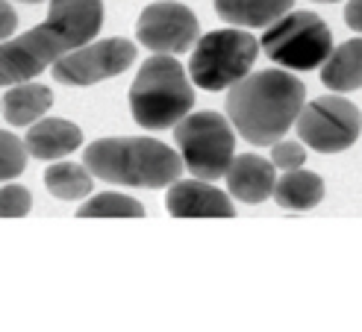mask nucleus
<instances>
[{
	"mask_svg": "<svg viewBox=\"0 0 362 332\" xmlns=\"http://www.w3.org/2000/svg\"><path fill=\"white\" fill-rule=\"evenodd\" d=\"M345 24L356 32H362V0H348L345 6Z\"/></svg>",
	"mask_w": 362,
	"mask_h": 332,
	"instance_id": "24",
	"label": "nucleus"
},
{
	"mask_svg": "<svg viewBox=\"0 0 362 332\" xmlns=\"http://www.w3.org/2000/svg\"><path fill=\"white\" fill-rule=\"evenodd\" d=\"M27 171V144L0 130V182H9V179H18Z\"/></svg>",
	"mask_w": 362,
	"mask_h": 332,
	"instance_id": "20",
	"label": "nucleus"
},
{
	"mask_svg": "<svg viewBox=\"0 0 362 332\" xmlns=\"http://www.w3.org/2000/svg\"><path fill=\"white\" fill-rule=\"evenodd\" d=\"M259 47L280 68L315 71L333 50V32L315 12H286L265 27Z\"/></svg>",
	"mask_w": 362,
	"mask_h": 332,
	"instance_id": "6",
	"label": "nucleus"
},
{
	"mask_svg": "<svg viewBox=\"0 0 362 332\" xmlns=\"http://www.w3.org/2000/svg\"><path fill=\"white\" fill-rule=\"evenodd\" d=\"M194 106L192 77L168 53H153L141 62L130 85V112L144 130H168L183 121Z\"/></svg>",
	"mask_w": 362,
	"mask_h": 332,
	"instance_id": "4",
	"label": "nucleus"
},
{
	"mask_svg": "<svg viewBox=\"0 0 362 332\" xmlns=\"http://www.w3.org/2000/svg\"><path fill=\"white\" fill-rule=\"evenodd\" d=\"M295 126L306 147L318 153H341L356 144L362 133V115L348 97L324 95L303 103Z\"/></svg>",
	"mask_w": 362,
	"mask_h": 332,
	"instance_id": "8",
	"label": "nucleus"
},
{
	"mask_svg": "<svg viewBox=\"0 0 362 332\" xmlns=\"http://www.w3.org/2000/svg\"><path fill=\"white\" fill-rule=\"evenodd\" d=\"M306 85L288 71H253L230 85L224 100L227 121L247 144L271 147L288 133L303 109Z\"/></svg>",
	"mask_w": 362,
	"mask_h": 332,
	"instance_id": "2",
	"label": "nucleus"
},
{
	"mask_svg": "<svg viewBox=\"0 0 362 332\" xmlns=\"http://www.w3.org/2000/svg\"><path fill=\"white\" fill-rule=\"evenodd\" d=\"M136 62V45L127 39H103L88 42L77 50L65 53L50 65L53 80L62 85H95L110 77H118Z\"/></svg>",
	"mask_w": 362,
	"mask_h": 332,
	"instance_id": "9",
	"label": "nucleus"
},
{
	"mask_svg": "<svg viewBox=\"0 0 362 332\" xmlns=\"http://www.w3.org/2000/svg\"><path fill=\"white\" fill-rule=\"evenodd\" d=\"M103 27V0H50L47 21L0 45V88L39 77Z\"/></svg>",
	"mask_w": 362,
	"mask_h": 332,
	"instance_id": "1",
	"label": "nucleus"
},
{
	"mask_svg": "<svg viewBox=\"0 0 362 332\" xmlns=\"http://www.w3.org/2000/svg\"><path fill=\"white\" fill-rule=\"evenodd\" d=\"M174 141L183 165L197 179L206 182L221 179L236 156V136L230 130V121L212 109L186 115L174 126Z\"/></svg>",
	"mask_w": 362,
	"mask_h": 332,
	"instance_id": "7",
	"label": "nucleus"
},
{
	"mask_svg": "<svg viewBox=\"0 0 362 332\" xmlns=\"http://www.w3.org/2000/svg\"><path fill=\"white\" fill-rule=\"evenodd\" d=\"M45 186L53 197H59V200H83V197L92 194L95 177L86 165L57 162L45 171Z\"/></svg>",
	"mask_w": 362,
	"mask_h": 332,
	"instance_id": "18",
	"label": "nucleus"
},
{
	"mask_svg": "<svg viewBox=\"0 0 362 332\" xmlns=\"http://www.w3.org/2000/svg\"><path fill=\"white\" fill-rule=\"evenodd\" d=\"M83 165L92 177L127 189L171 186L183 174V156L156 138H100L83 153Z\"/></svg>",
	"mask_w": 362,
	"mask_h": 332,
	"instance_id": "3",
	"label": "nucleus"
},
{
	"mask_svg": "<svg viewBox=\"0 0 362 332\" xmlns=\"http://www.w3.org/2000/svg\"><path fill=\"white\" fill-rule=\"evenodd\" d=\"M259 50V39H253L242 27L206 32L194 42L189 57V77L206 91H224L247 77Z\"/></svg>",
	"mask_w": 362,
	"mask_h": 332,
	"instance_id": "5",
	"label": "nucleus"
},
{
	"mask_svg": "<svg viewBox=\"0 0 362 332\" xmlns=\"http://www.w3.org/2000/svg\"><path fill=\"white\" fill-rule=\"evenodd\" d=\"M227 191L242 200V203H262L274 194V165L262 156L253 153H242L233 156L230 168H227Z\"/></svg>",
	"mask_w": 362,
	"mask_h": 332,
	"instance_id": "12",
	"label": "nucleus"
},
{
	"mask_svg": "<svg viewBox=\"0 0 362 332\" xmlns=\"http://www.w3.org/2000/svg\"><path fill=\"white\" fill-rule=\"evenodd\" d=\"M318 4H336V0H318Z\"/></svg>",
	"mask_w": 362,
	"mask_h": 332,
	"instance_id": "25",
	"label": "nucleus"
},
{
	"mask_svg": "<svg viewBox=\"0 0 362 332\" xmlns=\"http://www.w3.org/2000/svg\"><path fill=\"white\" fill-rule=\"evenodd\" d=\"M24 4H42V0H24Z\"/></svg>",
	"mask_w": 362,
	"mask_h": 332,
	"instance_id": "26",
	"label": "nucleus"
},
{
	"mask_svg": "<svg viewBox=\"0 0 362 332\" xmlns=\"http://www.w3.org/2000/svg\"><path fill=\"white\" fill-rule=\"evenodd\" d=\"M77 218H144V206L136 197L103 191L88 197L77 209Z\"/></svg>",
	"mask_w": 362,
	"mask_h": 332,
	"instance_id": "19",
	"label": "nucleus"
},
{
	"mask_svg": "<svg viewBox=\"0 0 362 332\" xmlns=\"http://www.w3.org/2000/svg\"><path fill=\"white\" fill-rule=\"evenodd\" d=\"M136 39L141 47L153 53H183L197 39H201V27L189 6L177 4V0H159V4L144 6L136 24Z\"/></svg>",
	"mask_w": 362,
	"mask_h": 332,
	"instance_id": "10",
	"label": "nucleus"
},
{
	"mask_svg": "<svg viewBox=\"0 0 362 332\" xmlns=\"http://www.w3.org/2000/svg\"><path fill=\"white\" fill-rule=\"evenodd\" d=\"M24 144L30 156L42 162H57L77 150L83 144V133L77 124H71L65 118H39L35 124H30Z\"/></svg>",
	"mask_w": 362,
	"mask_h": 332,
	"instance_id": "13",
	"label": "nucleus"
},
{
	"mask_svg": "<svg viewBox=\"0 0 362 332\" xmlns=\"http://www.w3.org/2000/svg\"><path fill=\"white\" fill-rule=\"evenodd\" d=\"M53 106V91L47 85H39V83H15L9 85V91L4 95V118L12 124V126H30L39 121L47 109Z\"/></svg>",
	"mask_w": 362,
	"mask_h": 332,
	"instance_id": "15",
	"label": "nucleus"
},
{
	"mask_svg": "<svg viewBox=\"0 0 362 332\" xmlns=\"http://www.w3.org/2000/svg\"><path fill=\"white\" fill-rule=\"evenodd\" d=\"M303 162H306V150H303L300 141L286 138V141L271 144V165H274V168L295 171V168H303Z\"/></svg>",
	"mask_w": 362,
	"mask_h": 332,
	"instance_id": "21",
	"label": "nucleus"
},
{
	"mask_svg": "<svg viewBox=\"0 0 362 332\" xmlns=\"http://www.w3.org/2000/svg\"><path fill=\"white\" fill-rule=\"evenodd\" d=\"M15 30H18V15L6 0H0V42H6Z\"/></svg>",
	"mask_w": 362,
	"mask_h": 332,
	"instance_id": "23",
	"label": "nucleus"
},
{
	"mask_svg": "<svg viewBox=\"0 0 362 332\" xmlns=\"http://www.w3.org/2000/svg\"><path fill=\"white\" fill-rule=\"evenodd\" d=\"M33 209V197L24 186L0 189V218H24Z\"/></svg>",
	"mask_w": 362,
	"mask_h": 332,
	"instance_id": "22",
	"label": "nucleus"
},
{
	"mask_svg": "<svg viewBox=\"0 0 362 332\" xmlns=\"http://www.w3.org/2000/svg\"><path fill=\"white\" fill-rule=\"evenodd\" d=\"M280 209H292V212H306V209H315L318 203L324 200V179L313 171H286L277 182H274V194Z\"/></svg>",
	"mask_w": 362,
	"mask_h": 332,
	"instance_id": "17",
	"label": "nucleus"
},
{
	"mask_svg": "<svg viewBox=\"0 0 362 332\" xmlns=\"http://www.w3.org/2000/svg\"><path fill=\"white\" fill-rule=\"evenodd\" d=\"M165 209L174 218H233L230 194L206 179H174L165 194Z\"/></svg>",
	"mask_w": 362,
	"mask_h": 332,
	"instance_id": "11",
	"label": "nucleus"
},
{
	"mask_svg": "<svg viewBox=\"0 0 362 332\" xmlns=\"http://www.w3.org/2000/svg\"><path fill=\"white\" fill-rule=\"evenodd\" d=\"M292 6L295 0H215V12L221 15V21L253 30L271 27L277 18L292 12Z\"/></svg>",
	"mask_w": 362,
	"mask_h": 332,
	"instance_id": "14",
	"label": "nucleus"
},
{
	"mask_svg": "<svg viewBox=\"0 0 362 332\" xmlns=\"http://www.w3.org/2000/svg\"><path fill=\"white\" fill-rule=\"evenodd\" d=\"M321 83L330 91H356L362 88V39H348L330 50L321 68Z\"/></svg>",
	"mask_w": 362,
	"mask_h": 332,
	"instance_id": "16",
	"label": "nucleus"
}]
</instances>
